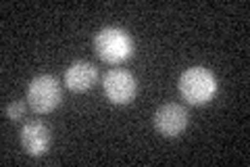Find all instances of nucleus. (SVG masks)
<instances>
[{
	"label": "nucleus",
	"instance_id": "nucleus-1",
	"mask_svg": "<svg viewBox=\"0 0 250 167\" xmlns=\"http://www.w3.org/2000/svg\"><path fill=\"white\" fill-rule=\"evenodd\" d=\"M177 88L188 105L200 107L210 102L217 94V77L207 67H190L179 75Z\"/></svg>",
	"mask_w": 250,
	"mask_h": 167
},
{
	"label": "nucleus",
	"instance_id": "nucleus-2",
	"mask_svg": "<svg viewBox=\"0 0 250 167\" xmlns=\"http://www.w3.org/2000/svg\"><path fill=\"white\" fill-rule=\"evenodd\" d=\"M94 50L108 65H121L134 54V40L121 27H103L94 36Z\"/></svg>",
	"mask_w": 250,
	"mask_h": 167
},
{
	"label": "nucleus",
	"instance_id": "nucleus-3",
	"mask_svg": "<svg viewBox=\"0 0 250 167\" xmlns=\"http://www.w3.org/2000/svg\"><path fill=\"white\" fill-rule=\"evenodd\" d=\"M62 100V92H61V84L54 75H36L27 86V105L31 111L38 115H46L52 113L54 109L61 105Z\"/></svg>",
	"mask_w": 250,
	"mask_h": 167
},
{
	"label": "nucleus",
	"instance_id": "nucleus-4",
	"mask_svg": "<svg viewBox=\"0 0 250 167\" xmlns=\"http://www.w3.org/2000/svg\"><path fill=\"white\" fill-rule=\"evenodd\" d=\"M103 88L113 105H129L138 94V82L127 69H111L103 77Z\"/></svg>",
	"mask_w": 250,
	"mask_h": 167
},
{
	"label": "nucleus",
	"instance_id": "nucleus-5",
	"mask_svg": "<svg viewBox=\"0 0 250 167\" xmlns=\"http://www.w3.org/2000/svg\"><path fill=\"white\" fill-rule=\"evenodd\" d=\"M188 128V111L177 105V102H169L163 105L154 113V130L165 138H175Z\"/></svg>",
	"mask_w": 250,
	"mask_h": 167
},
{
	"label": "nucleus",
	"instance_id": "nucleus-6",
	"mask_svg": "<svg viewBox=\"0 0 250 167\" xmlns=\"http://www.w3.org/2000/svg\"><path fill=\"white\" fill-rule=\"evenodd\" d=\"M50 128L42 121H29L21 128V146L29 157H44L50 148Z\"/></svg>",
	"mask_w": 250,
	"mask_h": 167
},
{
	"label": "nucleus",
	"instance_id": "nucleus-7",
	"mask_svg": "<svg viewBox=\"0 0 250 167\" xmlns=\"http://www.w3.org/2000/svg\"><path fill=\"white\" fill-rule=\"evenodd\" d=\"M98 79V69L90 61H75L65 71V86L71 92H88Z\"/></svg>",
	"mask_w": 250,
	"mask_h": 167
},
{
	"label": "nucleus",
	"instance_id": "nucleus-8",
	"mask_svg": "<svg viewBox=\"0 0 250 167\" xmlns=\"http://www.w3.org/2000/svg\"><path fill=\"white\" fill-rule=\"evenodd\" d=\"M4 115L11 119V121H19V119L25 115V100H13L4 107Z\"/></svg>",
	"mask_w": 250,
	"mask_h": 167
}]
</instances>
